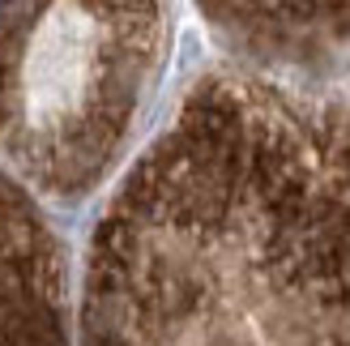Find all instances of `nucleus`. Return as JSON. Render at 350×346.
Returning a JSON list of instances; mask_svg holds the SVG:
<instances>
[{
	"label": "nucleus",
	"mask_w": 350,
	"mask_h": 346,
	"mask_svg": "<svg viewBox=\"0 0 350 346\" xmlns=\"http://www.w3.org/2000/svg\"><path fill=\"white\" fill-rule=\"evenodd\" d=\"M90 325L350 334V107L218 85L98 235Z\"/></svg>",
	"instance_id": "nucleus-1"
},
{
	"label": "nucleus",
	"mask_w": 350,
	"mask_h": 346,
	"mask_svg": "<svg viewBox=\"0 0 350 346\" xmlns=\"http://www.w3.org/2000/svg\"><path fill=\"white\" fill-rule=\"evenodd\" d=\"M159 47L154 0H0V167L85 193L124 142Z\"/></svg>",
	"instance_id": "nucleus-2"
},
{
	"label": "nucleus",
	"mask_w": 350,
	"mask_h": 346,
	"mask_svg": "<svg viewBox=\"0 0 350 346\" xmlns=\"http://www.w3.org/2000/svg\"><path fill=\"white\" fill-rule=\"evenodd\" d=\"M64 325V269L43 218L0 167V342H43Z\"/></svg>",
	"instance_id": "nucleus-3"
}]
</instances>
